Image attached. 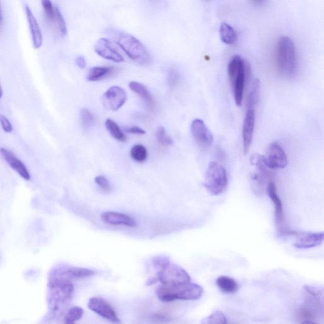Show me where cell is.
<instances>
[{
    "label": "cell",
    "instance_id": "9a60e30c",
    "mask_svg": "<svg viewBox=\"0 0 324 324\" xmlns=\"http://www.w3.org/2000/svg\"><path fill=\"white\" fill-rule=\"evenodd\" d=\"M255 124V109H247L243 125V152L245 155L248 154L252 145Z\"/></svg>",
    "mask_w": 324,
    "mask_h": 324
},
{
    "label": "cell",
    "instance_id": "e0dca14e",
    "mask_svg": "<svg viewBox=\"0 0 324 324\" xmlns=\"http://www.w3.org/2000/svg\"><path fill=\"white\" fill-rule=\"evenodd\" d=\"M25 11L26 14V17L30 34H31L32 44L35 49H39L42 46L43 42V34L41 28H40L38 22L34 17L33 13L30 7L25 4Z\"/></svg>",
    "mask_w": 324,
    "mask_h": 324
},
{
    "label": "cell",
    "instance_id": "d6a6232c",
    "mask_svg": "<svg viewBox=\"0 0 324 324\" xmlns=\"http://www.w3.org/2000/svg\"><path fill=\"white\" fill-rule=\"evenodd\" d=\"M95 182L103 192L109 193V192L112 191L111 185H110L109 180L105 176H97L95 178Z\"/></svg>",
    "mask_w": 324,
    "mask_h": 324
},
{
    "label": "cell",
    "instance_id": "484cf974",
    "mask_svg": "<svg viewBox=\"0 0 324 324\" xmlns=\"http://www.w3.org/2000/svg\"><path fill=\"white\" fill-rule=\"evenodd\" d=\"M130 155L134 161L142 163L148 158L147 149L142 145H136L131 149Z\"/></svg>",
    "mask_w": 324,
    "mask_h": 324
},
{
    "label": "cell",
    "instance_id": "f35d334b",
    "mask_svg": "<svg viewBox=\"0 0 324 324\" xmlns=\"http://www.w3.org/2000/svg\"><path fill=\"white\" fill-rule=\"evenodd\" d=\"M2 96H3V90H2L1 84H0V99L2 98Z\"/></svg>",
    "mask_w": 324,
    "mask_h": 324
},
{
    "label": "cell",
    "instance_id": "44dd1931",
    "mask_svg": "<svg viewBox=\"0 0 324 324\" xmlns=\"http://www.w3.org/2000/svg\"><path fill=\"white\" fill-rule=\"evenodd\" d=\"M117 69L114 67H95L89 71L87 79L89 81L96 82L114 76Z\"/></svg>",
    "mask_w": 324,
    "mask_h": 324
},
{
    "label": "cell",
    "instance_id": "ffe728a7",
    "mask_svg": "<svg viewBox=\"0 0 324 324\" xmlns=\"http://www.w3.org/2000/svg\"><path fill=\"white\" fill-rule=\"evenodd\" d=\"M129 88L134 93L137 94L144 102L150 110H154L156 107V103L149 89L142 83L136 81H131L129 84Z\"/></svg>",
    "mask_w": 324,
    "mask_h": 324
},
{
    "label": "cell",
    "instance_id": "277c9868",
    "mask_svg": "<svg viewBox=\"0 0 324 324\" xmlns=\"http://www.w3.org/2000/svg\"><path fill=\"white\" fill-rule=\"evenodd\" d=\"M276 62L279 72L286 77L294 76L298 70L297 48L289 37H281L276 46Z\"/></svg>",
    "mask_w": 324,
    "mask_h": 324
},
{
    "label": "cell",
    "instance_id": "4316f807",
    "mask_svg": "<svg viewBox=\"0 0 324 324\" xmlns=\"http://www.w3.org/2000/svg\"><path fill=\"white\" fill-rule=\"evenodd\" d=\"M83 309L80 307H73L68 311L65 318V323L72 324L76 323L83 318Z\"/></svg>",
    "mask_w": 324,
    "mask_h": 324
},
{
    "label": "cell",
    "instance_id": "f546056e",
    "mask_svg": "<svg viewBox=\"0 0 324 324\" xmlns=\"http://www.w3.org/2000/svg\"><path fill=\"white\" fill-rule=\"evenodd\" d=\"M81 121L83 128L88 129L93 126L94 122H95V117L90 110L83 109L81 111Z\"/></svg>",
    "mask_w": 324,
    "mask_h": 324
},
{
    "label": "cell",
    "instance_id": "6da1fadb",
    "mask_svg": "<svg viewBox=\"0 0 324 324\" xmlns=\"http://www.w3.org/2000/svg\"><path fill=\"white\" fill-rule=\"evenodd\" d=\"M74 291L72 282L50 277L48 304L51 313L55 316L62 314L71 302Z\"/></svg>",
    "mask_w": 324,
    "mask_h": 324
},
{
    "label": "cell",
    "instance_id": "d590c367",
    "mask_svg": "<svg viewBox=\"0 0 324 324\" xmlns=\"http://www.w3.org/2000/svg\"><path fill=\"white\" fill-rule=\"evenodd\" d=\"M76 62L77 66H78L79 68H81V69H84V68H85L86 66V62L84 56H77L76 60Z\"/></svg>",
    "mask_w": 324,
    "mask_h": 324
},
{
    "label": "cell",
    "instance_id": "9c48e42d",
    "mask_svg": "<svg viewBox=\"0 0 324 324\" xmlns=\"http://www.w3.org/2000/svg\"><path fill=\"white\" fill-rule=\"evenodd\" d=\"M264 161L269 169L285 168L288 161L285 150L278 143H272L269 148Z\"/></svg>",
    "mask_w": 324,
    "mask_h": 324
},
{
    "label": "cell",
    "instance_id": "ba28073f",
    "mask_svg": "<svg viewBox=\"0 0 324 324\" xmlns=\"http://www.w3.org/2000/svg\"><path fill=\"white\" fill-rule=\"evenodd\" d=\"M95 274L93 270L71 266H62L54 269L50 277L72 282L77 279L90 278Z\"/></svg>",
    "mask_w": 324,
    "mask_h": 324
},
{
    "label": "cell",
    "instance_id": "7402d4cb",
    "mask_svg": "<svg viewBox=\"0 0 324 324\" xmlns=\"http://www.w3.org/2000/svg\"><path fill=\"white\" fill-rule=\"evenodd\" d=\"M216 285L222 292L226 294H234L239 289L236 281L228 276H220L216 281Z\"/></svg>",
    "mask_w": 324,
    "mask_h": 324
},
{
    "label": "cell",
    "instance_id": "3957f363",
    "mask_svg": "<svg viewBox=\"0 0 324 324\" xmlns=\"http://www.w3.org/2000/svg\"><path fill=\"white\" fill-rule=\"evenodd\" d=\"M157 296L163 302L175 300H196L203 294V288L191 282L178 285H162L157 289Z\"/></svg>",
    "mask_w": 324,
    "mask_h": 324
},
{
    "label": "cell",
    "instance_id": "d6986e66",
    "mask_svg": "<svg viewBox=\"0 0 324 324\" xmlns=\"http://www.w3.org/2000/svg\"><path fill=\"white\" fill-rule=\"evenodd\" d=\"M0 153H1L2 156L3 157L5 161L9 164V165L16 171L23 179L29 180L30 179V175L28 171L26 166L24 164L17 159V157L15 156V155L10 150L5 149H0Z\"/></svg>",
    "mask_w": 324,
    "mask_h": 324
},
{
    "label": "cell",
    "instance_id": "30bf717a",
    "mask_svg": "<svg viewBox=\"0 0 324 324\" xmlns=\"http://www.w3.org/2000/svg\"><path fill=\"white\" fill-rule=\"evenodd\" d=\"M128 95L124 89L112 86L103 94V103L107 109L116 112L125 104Z\"/></svg>",
    "mask_w": 324,
    "mask_h": 324
},
{
    "label": "cell",
    "instance_id": "52a82bcc",
    "mask_svg": "<svg viewBox=\"0 0 324 324\" xmlns=\"http://www.w3.org/2000/svg\"><path fill=\"white\" fill-rule=\"evenodd\" d=\"M228 184L226 170L217 162L209 164L204 183L205 188L213 196L220 195L225 191Z\"/></svg>",
    "mask_w": 324,
    "mask_h": 324
},
{
    "label": "cell",
    "instance_id": "7c38bea8",
    "mask_svg": "<svg viewBox=\"0 0 324 324\" xmlns=\"http://www.w3.org/2000/svg\"><path fill=\"white\" fill-rule=\"evenodd\" d=\"M191 132L196 142L202 148H209L213 142V136L201 119H194L191 125Z\"/></svg>",
    "mask_w": 324,
    "mask_h": 324
},
{
    "label": "cell",
    "instance_id": "5b68a950",
    "mask_svg": "<svg viewBox=\"0 0 324 324\" xmlns=\"http://www.w3.org/2000/svg\"><path fill=\"white\" fill-rule=\"evenodd\" d=\"M115 40L126 55L135 62L141 65H147L151 60L149 51L142 42L132 35L116 32Z\"/></svg>",
    "mask_w": 324,
    "mask_h": 324
},
{
    "label": "cell",
    "instance_id": "cb8c5ba5",
    "mask_svg": "<svg viewBox=\"0 0 324 324\" xmlns=\"http://www.w3.org/2000/svg\"><path fill=\"white\" fill-rule=\"evenodd\" d=\"M260 95V82L259 79H255L253 82L252 88L248 97L247 109H255Z\"/></svg>",
    "mask_w": 324,
    "mask_h": 324
},
{
    "label": "cell",
    "instance_id": "8fae6325",
    "mask_svg": "<svg viewBox=\"0 0 324 324\" xmlns=\"http://www.w3.org/2000/svg\"><path fill=\"white\" fill-rule=\"evenodd\" d=\"M88 306L91 311L103 318L114 323H120L118 316L114 308L103 298L94 297L89 300Z\"/></svg>",
    "mask_w": 324,
    "mask_h": 324
},
{
    "label": "cell",
    "instance_id": "d4e9b609",
    "mask_svg": "<svg viewBox=\"0 0 324 324\" xmlns=\"http://www.w3.org/2000/svg\"><path fill=\"white\" fill-rule=\"evenodd\" d=\"M105 127L109 133L115 139L121 142H125L127 137L119 128L118 124L116 122L110 119H108L105 121Z\"/></svg>",
    "mask_w": 324,
    "mask_h": 324
},
{
    "label": "cell",
    "instance_id": "1f68e13d",
    "mask_svg": "<svg viewBox=\"0 0 324 324\" xmlns=\"http://www.w3.org/2000/svg\"><path fill=\"white\" fill-rule=\"evenodd\" d=\"M157 138L159 142L164 147L172 145L173 140L170 136L166 135L165 129L163 127H160L157 131Z\"/></svg>",
    "mask_w": 324,
    "mask_h": 324
},
{
    "label": "cell",
    "instance_id": "603a6c76",
    "mask_svg": "<svg viewBox=\"0 0 324 324\" xmlns=\"http://www.w3.org/2000/svg\"><path fill=\"white\" fill-rule=\"evenodd\" d=\"M220 35L223 43L232 44L237 41V34L233 27L227 23L222 22L220 26Z\"/></svg>",
    "mask_w": 324,
    "mask_h": 324
},
{
    "label": "cell",
    "instance_id": "74e56055",
    "mask_svg": "<svg viewBox=\"0 0 324 324\" xmlns=\"http://www.w3.org/2000/svg\"><path fill=\"white\" fill-rule=\"evenodd\" d=\"M3 12H2L1 3H0V28L2 27V25H3Z\"/></svg>",
    "mask_w": 324,
    "mask_h": 324
},
{
    "label": "cell",
    "instance_id": "7a4b0ae2",
    "mask_svg": "<svg viewBox=\"0 0 324 324\" xmlns=\"http://www.w3.org/2000/svg\"><path fill=\"white\" fill-rule=\"evenodd\" d=\"M227 73L233 90L235 102L237 106L240 107L243 102L246 80L251 74L250 65L240 56L235 55L227 65Z\"/></svg>",
    "mask_w": 324,
    "mask_h": 324
},
{
    "label": "cell",
    "instance_id": "83f0119b",
    "mask_svg": "<svg viewBox=\"0 0 324 324\" xmlns=\"http://www.w3.org/2000/svg\"><path fill=\"white\" fill-rule=\"evenodd\" d=\"M297 318L298 320L301 321L302 324H314L316 323V316L311 310L306 308H300L297 312Z\"/></svg>",
    "mask_w": 324,
    "mask_h": 324
},
{
    "label": "cell",
    "instance_id": "f1b7e54d",
    "mask_svg": "<svg viewBox=\"0 0 324 324\" xmlns=\"http://www.w3.org/2000/svg\"><path fill=\"white\" fill-rule=\"evenodd\" d=\"M203 324H227V319L225 318L224 313L221 311H215L207 318L202 321Z\"/></svg>",
    "mask_w": 324,
    "mask_h": 324
},
{
    "label": "cell",
    "instance_id": "5bb4252c",
    "mask_svg": "<svg viewBox=\"0 0 324 324\" xmlns=\"http://www.w3.org/2000/svg\"><path fill=\"white\" fill-rule=\"evenodd\" d=\"M293 235L297 236L294 246L298 249H309L322 245L324 240L323 231L318 232H296Z\"/></svg>",
    "mask_w": 324,
    "mask_h": 324
},
{
    "label": "cell",
    "instance_id": "8992f818",
    "mask_svg": "<svg viewBox=\"0 0 324 324\" xmlns=\"http://www.w3.org/2000/svg\"><path fill=\"white\" fill-rule=\"evenodd\" d=\"M160 282L162 285H178L191 282V277L185 270L170 261L157 271L156 276L150 278L148 285H153Z\"/></svg>",
    "mask_w": 324,
    "mask_h": 324
},
{
    "label": "cell",
    "instance_id": "e575fe53",
    "mask_svg": "<svg viewBox=\"0 0 324 324\" xmlns=\"http://www.w3.org/2000/svg\"><path fill=\"white\" fill-rule=\"evenodd\" d=\"M125 131L126 133L137 135H145L146 134V131L144 129L138 126H133L131 127V128H127L125 129Z\"/></svg>",
    "mask_w": 324,
    "mask_h": 324
},
{
    "label": "cell",
    "instance_id": "4fadbf2b",
    "mask_svg": "<svg viewBox=\"0 0 324 324\" xmlns=\"http://www.w3.org/2000/svg\"><path fill=\"white\" fill-rule=\"evenodd\" d=\"M267 194L275 205V217L278 231L282 234H291L290 231L285 228L284 225V212L283 203L278 196L276 184L274 182H270L267 187Z\"/></svg>",
    "mask_w": 324,
    "mask_h": 324
},
{
    "label": "cell",
    "instance_id": "4dcf8cb0",
    "mask_svg": "<svg viewBox=\"0 0 324 324\" xmlns=\"http://www.w3.org/2000/svg\"><path fill=\"white\" fill-rule=\"evenodd\" d=\"M180 79V74L179 70L176 68H171L168 70L167 74V83L171 88H174L179 84Z\"/></svg>",
    "mask_w": 324,
    "mask_h": 324
},
{
    "label": "cell",
    "instance_id": "8d00e7d4",
    "mask_svg": "<svg viewBox=\"0 0 324 324\" xmlns=\"http://www.w3.org/2000/svg\"><path fill=\"white\" fill-rule=\"evenodd\" d=\"M253 5L257 7L264 6L267 3V0H250Z\"/></svg>",
    "mask_w": 324,
    "mask_h": 324
},
{
    "label": "cell",
    "instance_id": "836d02e7",
    "mask_svg": "<svg viewBox=\"0 0 324 324\" xmlns=\"http://www.w3.org/2000/svg\"><path fill=\"white\" fill-rule=\"evenodd\" d=\"M0 123H1L2 129H3L4 132L6 133L12 132L13 130L12 125H11L10 122L8 121V119L3 115H0Z\"/></svg>",
    "mask_w": 324,
    "mask_h": 324
},
{
    "label": "cell",
    "instance_id": "2e32d148",
    "mask_svg": "<svg viewBox=\"0 0 324 324\" xmlns=\"http://www.w3.org/2000/svg\"><path fill=\"white\" fill-rule=\"evenodd\" d=\"M95 50L98 55L105 59L116 63L124 62L123 56L113 48L109 40L106 38H101L96 42Z\"/></svg>",
    "mask_w": 324,
    "mask_h": 324
},
{
    "label": "cell",
    "instance_id": "ac0fdd59",
    "mask_svg": "<svg viewBox=\"0 0 324 324\" xmlns=\"http://www.w3.org/2000/svg\"><path fill=\"white\" fill-rule=\"evenodd\" d=\"M103 222L113 225H125L129 227H136V222L134 218L124 213L115 212H105L101 215Z\"/></svg>",
    "mask_w": 324,
    "mask_h": 324
}]
</instances>
